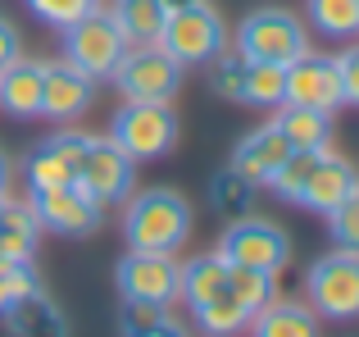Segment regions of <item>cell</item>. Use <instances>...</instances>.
Segmentation results:
<instances>
[{"instance_id":"obj_1","label":"cell","mask_w":359,"mask_h":337,"mask_svg":"<svg viewBox=\"0 0 359 337\" xmlns=\"http://www.w3.org/2000/svg\"><path fill=\"white\" fill-rule=\"evenodd\" d=\"M123 237H128L132 251H173L187 246L191 237V205L187 196L168 192V187H150L137 201H128V214H123Z\"/></svg>"},{"instance_id":"obj_2","label":"cell","mask_w":359,"mask_h":337,"mask_svg":"<svg viewBox=\"0 0 359 337\" xmlns=\"http://www.w3.org/2000/svg\"><path fill=\"white\" fill-rule=\"evenodd\" d=\"M155 46H164L187 69V64H205L214 51H223L228 46V27H223V14L210 0H173Z\"/></svg>"},{"instance_id":"obj_3","label":"cell","mask_w":359,"mask_h":337,"mask_svg":"<svg viewBox=\"0 0 359 337\" xmlns=\"http://www.w3.org/2000/svg\"><path fill=\"white\" fill-rule=\"evenodd\" d=\"M232 46H237L250 64H282V69H287V64H296L300 55L309 51V32L291 9L269 5V9H255V14L241 18Z\"/></svg>"},{"instance_id":"obj_4","label":"cell","mask_w":359,"mask_h":337,"mask_svg":"<svg viewBox=\"0 0 359 337\" xmlns=\"http://www.w3.org/2000/svg\"><path fill=\"white\" fill-rule=\"evenodd\" d=\"M109 142H114L132 164L159 160V155H168L173 142H177V119H173V110L159 105V100H128L114 114V124H109Z\"/></svg>"},{"instance_id":"obj_5","label":"cell","mask_w":359,"mask_h":337,"mask_svg":"<svg viewBox=\"0 0 359 337\" xmlns=\"http://www.w3.org/2000/svg\"><path fill=\"white\" fill-rule=\"evenodd\" d=\"M60 32H64V60H69L73 69H82L87 78H109V73L118 69L123 51H128L118 23L109 18V9H100V5L87 9L82 18H73Z\"/></svg>"},{"instance_id":"obj_6","label":"cell","mask_w":359,"mask_h":337,"mask_svg":"<svg viewBox=\"0 0 359 337\" xmlns=\"http://www.w3.org/2000/svg\"><path fill=\"white\" fill-rule=\"evenodd\" d=\"M309 305H314L318 319H337L351 324L359 319V251H332V256L314 260L305 278Z\"/></svg>"},{"instance_id":"obj_7","label":"cell","mask_w":359,"mask_h":337,"mask_svg":"<svg viewBox=\"0 0 359 337\" xmlns=\"http://www.w3.org/2000/svg\"><path fill=\"white\" fill-rule=\"evenodd\" d=\"M109 78L123 91V100H159V105H168L177 96V87H182V64L164 46H128Z\"/></svg>"},{"instance_id":"obj_8","label":"cell","mask_w":359,"mask_h":337,"mask_svg":"<svg viewBox=\"0 0 359 337\" xmlns=\"http://www.w3.org/2000/svg\"><path fill=\"white\" fill-rule=\"evenodd\" d=\"M219 256L228 260L232 269H264V274H278V269H287V260H291V242H287V232H282L278 223L245 219L241 214V219L223 232Z\"/></svg>"},{"instance_id":"obj_9","label":"cell","mask_w":359,"mask_h":337,"mask_svg":"<svg viewBox=\"0 0 359 337\" xmlns=\"http://www.w3.org/2000/svg\"><path fill=\"white\" fill-rule=\"evenodd\" d=\"M27 205H32L36 223H41L46 232H60V237H87V232H96L100 210H105V205H96L78 183L36 187V192L27 196Z\"/></svg>"},{"instance_id":"obj_10","label":"cell","mask_w":359,"mask_h":337,"mask_svg":"<svg viewBox=\"0 0 359 337\" xmlns=\"http://www.w3.org/2000/svg\"><path fill=\"white\" fill-rule=\"evenodd\" d=\"M78 187L96 205H123L132 196V187H137V164L109 137H91V151L78 168Z\"/></svg>"},{"instance_id":"obj_11","label":"cell","mask_w":359,"mask_h":337,"mask_svg":"<svg viewBox=\"0 0 359 337\" xmlns=\"http://www.w3.org/2000/svg\"><path fill=\"white\" fill-rule=\"evenodd\" d=\"M282 100L291 105H309V110H332L346 105V91H341V69H337V55H314L305 51L296 64H287V91Z\"/></svg>"},{"instance_id":"obj_12","label":"cell","mask_w":359,"mask_h":337,"mask_svg":"<svg viewBox=\"0 0 359 337\" xmlns=\"http://www.w3.org/2000/svg\"><path fill=\"white\" fill-rule=\"evenodd\" d=\"M177 278H182V265H177V256H164V251H128L118 260V292L128 301L173 305Z\"/></svg>"},{"instance_id":"obj_13","label":"cell","mask_w":359,"mask_h":337,"mask_svg":"<svg viewBox=\"0 0 359 337\" xmlns=\"http://www.w3.org/2000/svg\"><path fill=\"white\" fill-rule=\"evenodd\" d=\"M91 91H96V78H87L82 69H73L69 60L46 64L41 78V119H55V124H69L82 110L91 105Z\"/></svg>"},{"instance_id":"obj_14","label":"cell","mask_w":359,"mask_h":337,"mask_svg":"<svg viewBox=\"0 0 359 337\" xmlns=\"http://www.w3.org/2000/svg\"><path fill=\"white\" fill-rule=\"evenodd\" d=\"M287 151H291V142L273 124H264V128H255V133H245L237 142V151H232V168H237L245 183L264 187L273 168L287 160Z\"/></svg>"},{"instance_id":"obj_15","label":"cell","mask_w":359,"mask_h":337,"mask_svg":"<svg viewBox=\"0 0 359 337\" xmlns=\"http://www.w3.org/2000/svg\"><path fill=\"white\" fill-rule=\"evenodd\" d=\"M0 319H5L9 337H69V329H64V315L55 310V301L41 292V287L14 296V301L0 310Z\"/></svg>"},{"instance_id":"obj_16","label":"cell","mask_w":359,"mask_h":337,"mask_svg":"<svg viewBox=\"0 0 359 337\" xmlns=\"http://www.w3.org/2000/svg\"><path fill=\"white\" fill-rule=\"evenodd\" d=\"M355 183H359V178H355V164L346 160V155L323 151V155H318V164H314V173H309V183H305L300 205H309V210H318V214H332L337 205L351 196Z\"/></svg>"},{"instance_id":"obj_17","label":"cell","mask_w":359,"mask_h":337,"mask_svg":"<svg viewBox=\"0 0 359 337\" xmlns=\"http://www.w3.org/2000/svg\"><path fill=\"white\" fill-rule=\"evenodd\" d=\"M41 78H46V64L18 55L0 73V110H9L14 119H36L41 114Z\"/></svg>"},{"instance_id":"obj_18","label":"cell","mask_w":359,"mask_h":337,"mask_svg":"<svg viewBox=\"0 0 359 337\" xmlns=\"http://www.w3.org/2000/svg\"><path fill=\"white\" fill-rule=\"evenodd\" d=\"M36 232H41V223H36L32 205L5 196V201H0V260H9V265H32Z\"/></svg>"},{"instance_id":"obj_19","label":"cell","mask_w":359,"mask_h":337,"mask_svg":"<svg viewBox=\"0 0 359 337\" xmlns=\"http://www.w3.org/2000/svg\"><path fill=\"white\" fill-rule=\"evenodd\" d=\"M250 337H318V315L305 301H278L273 296L264 310L250 315Z\"/></svg>"},{"instance_id":"obj_20","label":"cell","mask_w":359,"mask_h":337,"mask_svg":"<svg viewBox=\"0 0 359 337\" xmlns=\"http://www.w3.org/2000/svg\"><path fill=\"white\" fill-rule=\"evenodd\" d=\"M273 128H278L291 146H300V151H327V142H332V114L309 110V105H291V100L278 105Z\"/></svg>"},{"instance_id":"obj_21","label":"cell","mask_w":359,"mask_h":337,"mask_svg":"<svg viewBox=\"0 0 359 337\" xmlns=\"http://www.w3.org/2000/svg\"><path fill=\"white\" fill-rule=\"evenodd\" d=\"M109 18L118 23L128 46H155L168 18V0H114Z\"/></svg>"},{"instance_id":"obj_22","label":"cell","mask_w":359,"mask_h":337,"mask_svg":"<svg viewBox=\"0 0 359 337\" xmlns=\"http://www.w3.org/2000/svg\"><path fill=\"white\" fill-rule=\"evenodd\" d=\"M219 292H228V260H223L219 251L187 260L182 278H177V296L196 310V305H205L210 296H219Z\"/></svg>"},{"instance_id":"obj_23","label":"cell","mask_w":359,"mask_h":337,"mask_svg":"<svg viewBox=\"0 0 359 337\" xmlns=\"http://www.w3.org/2000/svg\"><path fill=\"white\" fill-rule=\"evenodd\" d=\"M196 324H201L210 337H232V333H241L245 324H250V310L237 301L232 292H219V296H210L205 305H196Z\"/></svg>"},{"instance_id":"obj_24","label":"cell","mask_w":359,"mask_h":337,"mask_svg":"<svg viewBox=\"0 0 359 337\" xmlns=\"http://www.w3.org/2000/svg\"><path fill=\"white\" fill-rule=\"evenodd\" d=\"M318 155H323V151H300V146H291L287 160L273 168L264 187H273L282 201H296V205H300V196H305V183H309V173H314Z\"/></svg>"},{"instance_id":"obj_25","label":"cell","mask_w":359,"mask_h":337,"mask_svg":"<svg viewBox=\"0 0 359 337\" xmlns=\"http://www.w3.org/2000/svg\"><path fill=\"white\" fill-rule=\"evenodd\" d=\"M210 91L223 100H241V87H245V55L237 51V46H223V51H214L210 60Z\"/></svg>"},{"instance_id":"obj_26","label":"cell","mask_w":359,"mask_h":337,"mask_svg":"<svg viewBox=\"0 0 359 337\" xmlns=\"http://www.w3.org/2000/svg\"><path fill=\"white\" fill-rule=\"evenodd\" d=\"M250 201H255V183H245L237 168H223V173H214L210 183V205L219 214H232V219H241V214H250Z\"/></svg>"},{"instance_id":"obj_27","label":"cell","mask_w":359,"mask_h":337,"mask_svg":"<svg viewBox=\"0 0 359 337\" xmlns=\"http://www.w3.org/2000/svg\"><path fill=\"white\" fill-rule=\"evenodd\" d=\"M282 91H287V69L282 64H250L245 60V87H241L245 105H282Z\"/></svg>"},{"instance_id":"obj_28","label":"cell","mask_w":359,"mask_h":337,"mask_svg":"<svg viewBox=\"0 0 359 337\" xmlns=\"http://www.w3.org/2000/svg\"><path fill=\"white\" fill-rule=\"evenodd\" d=\"M309 23L323 37H355L359 32V0H305Z\"/></svg>"},{"instance_id":"obj_29","label":"cell","mask_w":359,"mask_h":337,"mask_svg":"<svg viewBox=\"0 0 359 337\" xmlns=\"http://www.w3.org/2000/svg\"><path fill=\"white\" fill-rule=\"evenodd\" d=\"M228 292L255 315L278 296V274H264V269H232L228 265Z\"/></svg>"},{"instance_id":"obj_30","label":"cell","mask_w":359,"mask_h":337,"mask_svg":"<svg viewBox=\"0 0 359 337\" xmlns=\"http://www.w3.org/2000/svg\"><path fill=\"white\" fill-rule=\"evenodd\" d=\"M64 183H78V173H73L50 146H36L32 160H27V187L36 192V187H64Z\"/></svg>"},{"instance_id":"obj_31","label":"cell","mask_w":359,"mask_h":337,"mask_svg":"<svg viewBox=\"0 0 359 337\" xmlns=\"http://www.w3.org/2000/svg\"><path fill=\"white\" fill-rule=\"evenodd\" d=\"M327 223H332V242H337V246L359 251V183L351 187V196L327 214Z\"/></svg>"},{"instance_id":"obj_32","label":"cell","mask_w":359,"mask_h":337,"mask_svg":"<svg viewBox=\"0 0 359 337\" xmlns=\"http://www.w3.org/2000/svg\"><path fill=\"white\" fill-rule=\"evenodd\" d=\"M96 5H100V0H27V9H32L46 27H55V32L69 27L73 18H82L87 9H96Z\"/></svg>"},{"instance_id":"obj_33","label":"cell","mask_w":359,"mask_h":337,"mask_svg":"<svg viewBox=\"0 0 359 337\" xmlns=\"http://www.w3.org/2000/svg\"><path fill=\"white\" fill-rule=\"evenodd\" d=\"M159 319H168V305L164 301H128V296H123V310H118V333L123 337L155 329Z\"/></svg>"},{"instance_id":"obj_34","label":"cell","mask_w":359,"mask_h":337,"mask_svg":"<svg viewBox=\"0 0 359 337\" xmlns=\"http://www.w3.org/2000/svg\"><path fill=\"white\" fill-rule=\"evenodd\" d=\"M32 287H41V283H36V269H32V265H9V260H0V310H5L14 296L32 292Z\"/></svg>"},{"instance_id":"obj_35","label":"cell","mask_w":359,"mask_h":337,"mask_svg":"<svg viewBox=\"0 0 359 337\" xmlns=\"http://www.w3.org/2000/svg\"><path fill=\"white\" fill-rule=\"evenodd\" d=\"M46 146H50V151L60 155V160L69 164L73 173H78V168H82V160H87V151H91V137H87V133H73V128H64V133H55Z\"/></svg>"},{"instance_id":"obj_36","label":"cell","mask_w":359,"mask_h":337,"mask_svg":"<svg viewBox=\"0 0 359 337\" xmlns=\"http://www.w3.org/2000/svg\"><path fill=\"white\" fill-rule=\"evenodd\" d=\"M337 69H341V91H346V105H359V41L351 51L337 55Z\"/></svg>"},{"instance_id":"obj_37","label":"cell","mask_w":359,"mask_h":337,"mask_svg":"<svg viewBox=\"0 0 359 337\" xmlns=\"http://www.w3.org/2000/svg\"><path fill=\"white\" fill-rule=\"evenodd\" d=\"M18 55H23V46H18V27L9 23V18H0V73H5Z\"/></svg>"},{"instance_id":"obj_38","label":"cell","mask_w":359,"mask_h":337,"mask_svg":"<svg viewBox=\"0 0 359 337\" xmlns=\"http://www.w3.org/2000/svg\"><path fill=\"white\" fill-rule=\"evenodd\" d=\"M132 337H187V329L173 319V315H168V319H159L155 329H146V333H132Z\"/></svg>"},{"instance_id":"obj_39","label":"cell","mask_w":359,"mask_h":337,"mask_svg":"<svg viewBox=\"0 0 359 337\" xmlns=\"http://www.w3.org/2000/svg\"><path fill=\"white\" fill-rule=\"evenodd\" d=\"M9 178H14V164H9V155L0 151V201L9 196Z\"/></svg>"}]
</instances>
